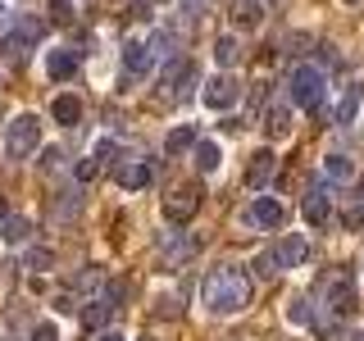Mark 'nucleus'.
Listing matches in <instances>:
<instances>
[{"label": "nucleus", "instance_id": "1a4fd4ad", "mask_svg": "<svg viewBox=\"0 0 364 341\" xmlns=\"http://www.w3.org/2000/svg\"><path fill=\"white\" fill-rule=\"evenodd\" d=\"M273 168H278V159H273V151H255L250 155V164H246V187H264V182L273 178Z\"/></svg>", "mask_w": 364, "mask_h": 341}, {"label": "nucleus", "instance_id": "aec40b11", "mask_svg": "<svg viewBox=\"0 0 364 341\" xmlns=\"http://www.w3.org/2000/svg\"><path fill=\"white\" fill-rule=\"evenodd\" d=\"M328 310L333 314H346V310H355V287L350 282H337L333 296H328Z\"/></svg>", "mask_w": 364, "mask_h": 341}, {"label": "nucleus", "instance_id": "cd10ccee", "mask_svg": "<svg viewBox=\"0 0 364 341\" xmlns=\"http://www.w3.org/2000/svg\"><path fill=\"white\" fill-rule=\"evenodd\" d=\"M50 18L55 23H73V5H68V0H50Z\"/></svg>", "mask_w": 364, "mask_h": 341}, {"label": "nucleus", "instance_id": "393cba45", "mask_svg": "<svg viewBox=\"0 0 364 341\" xmlns=\"http://www.w3.org/2000/svg\"><path fill=\"white\" fill-rule=\"evenodd\" d=\"M100 282H105V273H100V269H82V273L73 278V287H82V291H96Z\"/></svg>", "mask_w": 364, "mask_h": 341}, {"label": "nucleus", "instance_id": "5701e85b", "mask_svg": "<svg viewBox=\"0 0 364 341\" xmlns=\"http://www.w3.org/2000/svg\"><path fill=\"white\" fill-rule=\"evenodd\" d=\"M237 55H242V50H237V37H219V41H214V60H219L223 68H232Z\"/></svg>", "mask_w": 364, "mask_h": 341}, {"label": "nucleus", "instance_id": "ddd939ff", "mask_svg": "<svg viewBox=\"0 0 364 341\" xmlns=\"http://www.w3.org/2000/svg\"><path fill=\"white\" fill-rule=\"evenodd\" d=\"M151 60H155V55H151L146 41H128V50H123V68H128L132 77H141L146 68H151Z\"/></svg>", "mask_w": 364, "mask_h": 341}, {"label": "nucleus", "instance_id": "9d476101", "mask_svg": "<svg viewBox=\"0 0 364 341\" xmlns=\"http://www.w3.org/2000/svg\"><path fill=\"white\" fill-rule=\"evenodd\" d=\"M168 87H173V96H187V87H196V64H187V60L168 64L164 68V91Z\"/></svg>", "mask_w": 364, "mask_h": 341}, {"label": "nucleus", "instance_id": "39448f33", "mask_svg": "<svg viewBox=\"0 0 364 341\" xmlns=\"http://www.w3.org/2000/svg\"><path fill=\"white\" fill-rule=\"evenodd\" d=\"M200 100L210 109H232L237 105V82L228 73H219V77H210V82H205V91H200Z\"/></svg>", "mask_w": 364, "mask_h": 341}, {"label": "nucleus", "instance_id": "c9c22d12", "mask_svg": "<svg viewBox=\"0 0 364 341\" xmlns=\"http://www.w3.org/2000/svg\"><path fill=\"white\" fill-rule=\"evenodd\" d=\"M96 341H123L119 332H109V328H105V332H96Z\"/></svg>", "mask_w": 364, "mask_h": 341}, {"label": "nucleus", "instance_id": "412c9836", "mask_svg": "<svg viewBox=\"0 0 364 341\" xmlns=\"http://www.w3.org/2000/svg\"><path fill=\"white\" fill-rule=\"evenodd\" d=\"M0 227H5V242H9V246H23V242L32 237V223H28V219H18V214H9V219L0 223Z\"/></svg>", "mask_w": 364, "mask_h": 341}, {"label": "nucleus", "instance_id": "dca6fc26", "mask_svg": "<svg viewBox=\"0 0 364 341\" xmlns=\"http://www.w3.org/2000/svg\"><path fill=\"white\" fill-rule=\"evenodd\" d=\"M109 314H114V305H109V301H87V310H82V328H91V332H105Z\"/></svg>", "mask_w": 364, "mask_h": 341}, {"label": "nucleus", "instance_id": "f257e3e1", "mask_svg": "<svg viewBox=\"0 0 364 341\" xmlns=\"http://www.w3.org/2000/svg\"><path fill=\"white\" fill-rule=\"evenodd\" d=\"M200 301H205V310H210V314H237V310H246V305H250V278H246V269H237V264L210 269V273H205V282H200Z\"/></svg>", "mask_w": 364, "mask_h": 341}, {"label": "nucleus", "instance_id": "20e7f679", "mask_svg": "<svg viewBox=\"0 0 364 341\" xmlns=\"http://www.w3.org/2000/svg\"><path fill=\"white\" fill-rule=\"evenodd\" d=\"M196 210H200V187H182V191H173V196L164 200V219L173 223V227L191 223V219H196Z\"/></svg>", "mask_w": 364, "mask_h": 341}, {"label": "nucleus", "instance_id": "473e14b6", "mask_svg": "<svg viewBox=\"0 0 364 341\" xmlns=\"http://www.w3.org/2000/svg\"><path fill=\"white\" fill-rule=\"evenodd\" d=\"M318 60H323V68H337V64H341V60H337V45L323 41V45H318Z\"/></svg>", "mask_w": 364, "mask_h": 341}, {"label": "nucleus", "instance_id": "9b49d317", "mask_svg": "<svg viewBox=\"0 0 364 341\" xmlns=\"http://www.w3.org/2000/svg\"><path fill=\"white\" fill-rule=\"evenodd\" d=\"M350 178H355V164H350L346 155H328L323 159V182L328 187H350Z\"/></svg>", "mask_w": 364, "mask_h": 341}, {"label": "nucleus", "instance_id": "a878e982", "mask_svg": "<svg viewBox=\"0 0 364 341\" xmlns=\"http://www.w3.org/2000/svg\"><path fill=\"white\" fill-rule=\"evenodd\" d=\"M237 23H242V28H255L259 23V0H246V5L237 9Z\"/></svg>", "mask_w": 364, "mask_h": 341}, {"label": "nucleus", "instance_id": "f8f14e48", "mask_svg": "<svg viewBox=\"0 0 364 341\" xmlns=\"http://www.w3.org/2000/svg\"><path fill=\"white\" fill-rule=\"evenodd\" d=\"M46 73H50L55 82H68V77L77 73V55L73 50H50L46 55Z\"/></svg>", "mask_w": 364, "mask_h": 341}, {"label": "nucleus", "instance_id": "7c9ffc66", "mask_svg": "<svg viewBox=\"0 0 364 341\" xmlns=\"http://www.w3.org/2000/svg\"><path fill=\"white\" fill-rule=\"evenodd\" d=\"M346 227H355V232L364 227V200H355V205L346 210Z\"/></svg>", "mask_w": 364, "mask_h": 341}, {"label": "nucleus", "instance_id": "b1692460", "mask_svg": "<svg viewBox=\"0 0 364 341\" xmlns=\"http://www.w3.org/2000/svg\"><path fill=\"white\" fill-rule=\"evenodd\" d=\"M14 32H23V41H28V45H37V41H41V32H46V23H41V18H28V14H23Z\"/></svg>", "mask_w": 364, "mask_h": 341}, {"label": "nucleus", "instance_id": "a211bd4d", "mask_svg": "<svg viewBox=\"0 0 364 341\" xmlns=\"http://www.w3.org/2000/svg\"><path fill=\"white\" fill-rule=\"evenodd\" d=\"M196 141H200V136H196V128H191V123H182V128H173V132H168V155H182V151H196Z\"/></svg>", "mask_w": 364, "mask_h": 341}, {"label": "nucleus", "instance_id": "58836bf2", "mask_svg": "<svg viewBox=\"0 0 364 341\" xmlns=\"http://www.w3.org/2000/svg\"><path fill=\"white\" fill-rule=\"evenodd\" d=\"M346 5H355V0H346Z\"/></svg>", "mask_w": 364, "mask_h": 341}, {"label": "nucleus", "instance_id": "0eeeda50", "mask_svg": "<svg viewBox=\"0 0 364 341\" xmlns=\"http://www.w3.org/2000/svg\"><path fill=\"white\" fill-rule=\"evenodd\" d=\"M273 259H278V269H296V264H305L310 259V242L305 237H282L278 246H273Z\"/></svg>", "mask_w": 364, "mask_h": 341}, {"label": "nucleus", "instance_id": "7ed1b4c3", "mask_svg": "<svg viewBox=\"0 0 364 341\" xmlns=\"http://www.w3.org/2000/svg\"><path fill=\"white\" fill-rule=\"evenodd\" d=\"M323 82H328L323 68L301 64V68L291 73V100H296V105H305L310 114H318V109H323Z\"/></svg>", "mask_w": 364, "mask_h": 341}, {"label": "nucleus", "instance_id": "2f4dec72", "mask_svg": "<svg viewBox=\"0 0 364 341\" xmlns=\"http://www.w3.org/2000/svg\"><path fill=\"white\" fill-rule=\"evenodd\" d=\"M28 264H32V269H50V264H55V255H50V250H32Z\"/></svg>", "mask_w": 364, "mask_h": 341}, {"label": "nucleus", "instance_id": "c756f323", "mask_svg": "<svg viewBox=\"0 0 364 341\" xmlns=\"http://www.w3.org/2000/svg\"><path fill=\"white\" fill-rule=\"evenodd\" d=\"M32 341H60V328H55V323H37V328H32Z\"/></svg>", "mask_w": 364, "mask_h": 341}, {"label": "nucleus", "instance_id": "c85d7f7f", "mask_svg": "<svg viewBox=\"0 0 364 341\" xmlns=\"http://www.w3.org/2000/svg\"><path fill=\"white\" fill-rule=\"evenodd\" d=\"M114 151H119V146H114V141H100V146H96V151H91V159H96V164H100V168H105V164H109V159H114Z\"/></svg>", "mask_w": 364, "mask_h": 341}, {"label": "nucleus", "instance_id": "6ab92c4d", "mask_svg": "<svg viewBox=\"0 0 364 341\" xmlns=\"http://www.w3.org/2000/svg\"><path fill=\"white\" fill-rule=\"evenodd\" d=\"M287 128H291V109H287V105H269V109H264V132H269V136H282Z\"/></svg>", "mask_w": 364, "mask_h": 341}, {"label": "nucleus", "instance_id": "4c0bfd02", "mask_svg": "<svg viewBox=\"0 0 364 341\" xmlns=\"http://www.w3.org/2000/svg\"><path fill=\"white\" fill-rule=\"evenodd\" d=\"M350 341H364V328H360V332H355V337H350Z\"/></svg>", "mask_w": 364, "mask_h": 341}, {"label": "nucleus", "instance_id": "4468645a", "mask_svg": "<svg viewBox=\"0 0 364 341\" xmlns=\"http://www.w3.org/2000/svg\"><path fill=\"white\" fill-rule=\"evenodd\" d=\"M50 119L60 123V128H73V123L82 119V105H77V96H55V100H50Z\"/></svg>", "mask_w": 364, "mask_h": 341}, {"label": "nucleus", "instance_id": "e433bc0d", "mask_svg": "<svg viewBox=\"0 0 364 341\" xmlns=\"http://www.w3.org/2000/svg\"><path fill=\"white\" fill-rule=\"evenodd\" d=\"M9 219V205H5V196H0V223H5Z\"/></svg>", "mask_w": 364, "mask_h": 341}, {"label": "nucleus", "instance_id": "f3484780", "mask_svg": "<svg viewBox=\"0 0 364 341\" xmlns=\"http://www.w3.org/2000/svg\"><path fill=\"white\" fill-rule=\"evenodd\" d=\"M151 164H123L119 168V182H123V187H128V191H141V187H151Z\"/></svg>", "mask_w": 364, "mask_h": 341}, {"label": "nucleus", "instance_id": "4be33fe9", "mask_svg": "<svg viewBox=\"0 0 364 341\" xmlns=\"http://www.w3.org/2000/svg\"><path fill=\"white\" fill-rule=\"evenodd\" d=\"M219 146H214V141H196V164L205 168V173H214V168H219Z\"/></svg>", "mask_w": 364, "mask_h": 341}, {"label": "nucleus", "instance_id": "6e6552de", "mask_svg": "<svg viewBox=\"0 0 364 341\" xmlns=\"http://www.w3.org/2000/svg\"><path fill=\"white\" fill-rule=\"evenodd\" d=\"M328 214H333V205H328V182H318V187H310V196H305V223L323 227Z\"/></svg>", "mask_w": 364, "mask_h": 341}, {"label": "nucleus", "instance_id": "f704fd0d", "mask_svg": "<svg viewBox=\"0 0 364 341\" xmlns=\"http://www.w3.org/2000/svg\"><path fill=\"white\" fill-rule=\"evenodd\" d=\"M291 323H314V314L305 310V301H291Z\"/></svg>", "mask_w": 364, "mask_h": 341}, {"label": "nucleus", "instance_id": "2eb2a0df", "mask_svg": "<svg viewBox=\"0 0 364 341\" xmlns=\"http://www.w3.org/2000/svg\"><path fill=\"white\" fill-rule=\"evenodd\" d=\"M360 105H364V87H350L346 96H341V105H337V119H333V123L350 128V123H355V114H360Z\"/></svg>", "mask_w": 364, "mask_h": 341}, {"label": "nucleus", "instance_id": "423d86ee", "mask_svg": "<svg viewBox=\"0 0 364 341\" xmlns=\"http://www.w3.org/2000/svg\"><path fill=\"white\" fill-rule=\"evenodd\" d=\"M255 227H269V232H278L282 223H287V210H282V200H273V196H259L255 205H250V214H246Z\"/></svg>", "mask_w": 364, "mask_h": 341}, {"label": "nucleus", "instance_id": "f03ea898", "mask_svg": "<svg viewBox=\"0 0 364 341\" xmlns=\"http://www.w3.org/2000/svg\"><path fill=\"white\" fill-rule=\"evenodd\" d=\"M37 146H41V119H37V114H18V119H9V128H5V155L9 159H28Z\"/></svg>", "mask_w": 364, "mask_h": 341}, {"label": "nucleus", "instance_id": "72a5a7b5", "mask_svg": "<svg viewBox=\"0 0 364 341\" xmlns=\"http://www.w3.org/2000/svg\"><path fill=\"white\" fill-rule=\"evenodd\" d=\"M96 173H100V164H96V159H82V164H77V182H91Z\"/></svg>", "mask_w": 364, "mask_h": 341}, {"label": "nucleus", "instance_id": "bb28decb", "mask_svg": "<svg viewBox=\"0 0 364 341\" xmlns=\"http://www.w3.org/2000/svg\"><path fill=\"white\" fill-rule=\"evenodd\" d=\"M255 269L264 273V278H278V273H282V269H278V259H273V250H264V255L255 259Z\"/></svg>", "mask_w": 364, "mask_h": 341}]
</instances>
